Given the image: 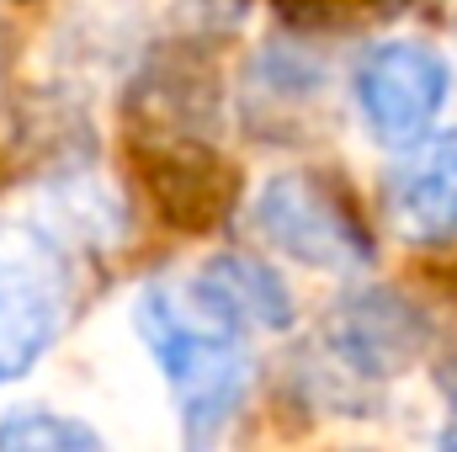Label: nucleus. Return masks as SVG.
Instances as JSON below:
<instances>
[{
	"instance_id": "obj_1",
	"label": "nucleus",
	"mask_w": 457,
	"mask_h": 452,
	"mask_svg": "<svg viewBox=\"0 0 457 452\" xmlns=\"http://www.w3.org/2000/svg\"><path fill=\"white\" fill-rule=\"evenodd\" d=\"M138 336L154 351L160 378L170 383L176 415L187 426V442H213L234 421V410L245 405L250 389V351H245V331H234L219 320L192 282L187 288H149L138 298Z\"/></svg>"
},
{
	"instance_id": "obj_2",
	"label": "nucleus",
	"mask_w": 457,
	"mask_h": 452,
	"mask_svg": "<svg viewBox=\"0 0 457 452\" xmlns=\"http://www.w3.org/2000/svg\"><path fill=\"white\" fill-rule=\"evenodd\" d=\"M255 234L282 250L298 266L314 272H361L372 261V239L356 224V213L345 208V197L320 176V171H277L266 176V187L255 192Z\"/></svg>"
},
{
	"instance_id": "obj_3",
	"label": "nucleus",
	"mask_w": 457,
	"mask_h": 452,
	"mask_svg": "<svg viewBox=\"0 0 457 452\" xmlns=\"http://www.w3.org/2000/svg\"><path fill=\"white\" fill-rule=\"evenodd\" d=\"M453 96V70L447 59L431 48V43H415V38H394V43H378L361 70H356V107L361 122L378 144L388 149H410L420 144L436 117Z\"/></svg>"
},
{
	"instance_id": "obj_4",
	"label": "nucleus",
	"mask_w": 457,
	"mask_h": 452,
	"mask_svg": "<svg viewBox=\"0 0 457 452\" xmlns=\"http://www.w3.org/2000/svg\"><path fill=\"white\" fill-rule=\"evenodd\" d=\"M64 320V261L43 234H0V389L27 378Z\"/></svg>"
},
{
	"instance_id": "obj_5",
	"label": "nucleus",
	"mask_w": 457,
	"mask_h": 452,
	"mask_svg": "<svg viewBox=\"0 0 457 452\" xmlns=\"http://www.w3.org/2000/svg\"><path fill=\"white\" fill-rule=\"evenodd\" d=\"M138 181L154 203V213L181 234H208L228 219L239 176L224 155L203 138L160 133L138 144Z\"/></svg>"
},
{
	"instance_id": "obj_6",
	"label": "nucleus",
	"mask_w": 457,
	"mask_h": 452,
	"mask_svg": "<svg viewBox=\"0 0 457 452\" xmlns=\"http://www.w3.org/2000/svg\"><path fill=\"white\" fill-rule=\"evenodd\" d=\"M325 351H330V367H341L345 378H361V383L399 378L426 351V314L388 288L345 293L325 325Z\"/></svg>"
},
{
	"instance_id": "obj_7",
	"label": "nucleus",
	"mask_w": 457,
	"mask_h": 452,
	"mask_svg": "<svg viewBox=\"0 0 457 452\" xmlns=\"http://www.w3.org/2000/svg\"><path fill=\"white\" fill-rule=\"evenodd\" d=\"M192 293L219 320H228L234 331H293V320H298V304H293L287 282L266 261L239 255V250L208 255L192 277Z\"/></svg>"
},
{
	"instance_id": "obj_8",
	"label": "nucleus",
	"mask_w": 457,
	"mask_h": 452,
	"mask_svg": "<svg viewBox=\"0 0 457 452\" xmlns=\"http://www.w3.org/2000/svg\"><path fill=\"white\" fill-rule=\"evenodd\" d=\"M394 229L410 245H457V128L399 176Z\"/></svg>"
},
{
	"instance_id": "obj_9",
	"label": "nucleus",
	"mask_w": 457,
	"mask_h": 452,
	"mask_svg": "<svg viewBox=\"0 0 457 452\" xmlns=\"http://www.w3.org/2000/svg\"><path fill=\"white\" fill-rule=\"evenodd\" d=\"M0 448L5 452H102V431L86 421L48 410V405H21L0 415Z\"/></svg>"
}]
</instances>
